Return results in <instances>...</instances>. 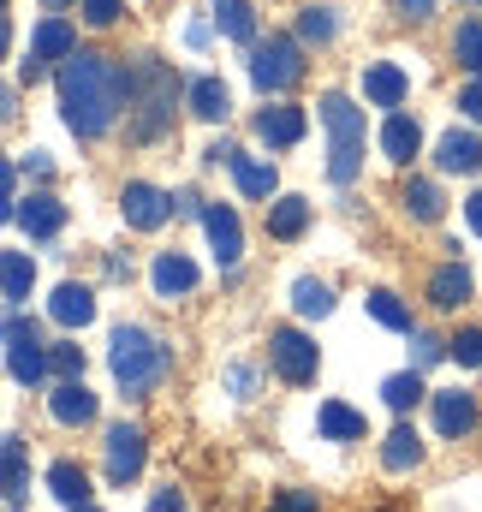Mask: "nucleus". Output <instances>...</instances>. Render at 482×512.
<instances>
[{
	"label": "nucleus",
	"mask_w": 482,
	"mask_h": 512,
	"mask_svg": "<svg viewBox=\"0 0 482 512\" xmlns=\"http://www.w3.org/2000/svg\"><path fill=\"white\" fill-rule=\"evenodd\" d=\"M125 102H131V66L125 60L72 54L60 66V108H66V126L78 131V137H102L120 120Z\"/></svg>",
	"instance_id": "nucleus-1"
},
{
	"label": "nucleus",
	"mask_w": 482,
	"mask_h": 512,
	"mask_svg": "<svg viewBox=\"0 0 482 512\" xmlns=\"http://www.w3.org/2000/svg\"><path fill=\"white\" fill-rule=\"evenodd\" d=\"M179 72L167 66V60H155V54H137L131 60V143H155L161 131L173 126V102H179Z\"/></svg>",
	"instance_id": "nucleus-2"
},
{
	"label": "nucleus",
	"mask_w": 482,
	"mask_h": 512,
	"mask_svg": "<svg viewBox=\"0 0 482 512\" xmlns=\"http://www.w3.org/2000/svg\"><path fill=\"white\" fill-rule=\"evenodd\" d=\"M108 364H114V382H120L125 393H149V387L167 382L173 352H167L149 328H114V352H108Z\"/></svg>",
	"instance_id": "nucleus-3"
},
{
	"label": "nucleus",
	"mask_w": 482,
	"mask_h": 512,
	"mask_svg": "<svg viewBox=\"0 0 482 512\" xmlns=\"http://www.w3.org/2000/svg\"><path fill=\"white\" fill-rule=\"evenodd\" d=\"M322 126H328V179L352 185L363 167V108L352 96H322Z\"/></svg>",
	"instance_id": "nucleus-4"
},
{
	"label": "nucleus",
	"mask_w": 482,
	"mask_h": 512,
	"mask_svg": "<svg viewBox=\"0 0 482 512\" xmlns=\"http://www.w3.org/2000/svg\"><path fill=\"white\" fill-rule=\"evenodd\" d=\"M250 78H256V90H262V96H280V90H292V84L304 78L298 42H292V36H268V42L256 48V60H250Z\"/></svg>",
	"instance_id": "nucleus-5"
},
{
	"label": "nucleus",
	"mask_w": 482,
	"mask_h": 512,
	"mask_svg": "<svg viewBox=\"0 0 482 512\" xmlns=\"http://www.w3.org/2000/svg\"><path fill=\"white\" fill-rule=\"evenodd\" d=\"M268 358H274L280 382H292V387H310V382H316V364H322L316 340H304L298 328H274V340H268Z\"/></svg>",
	"instance_id": "nucleus-6"
},
{
	"label": "nucleus",
	"mask_w": 482,
	"mask_h": 512,
	"mask_svg": "<svg viewBox=\"0 0 482 512\" xmlns=\"http://www.w3.org/2000/svg\"><path fill=\"white\" fill-rule=\"evenodd\" d=\"M72 54H78V36H72V24H66V18H42V24H36V36H30L24 78L36 84V78L48 72V60H72Z\"/></svg>",
	"instance_id": "nucleus-7"
},
{
	"label": "nucleus",
	"mask_w": 482,
	"mask_h": 512,
	"mask_svg": "<svg viewBox=\"0 0 482 512\" xmlns=\"http://www.w3.org/2000/svg\"><path fill=\"white\" fill-rule=\"evenodd\" d=\"M179 203L167 197V191H155V185H143V179H131L120 191V215H125V227H137V233H155L167 215H173Z\"/></svg>",
	"instance_id": "nucleus-8"
},
{
	"label": "nucleus",
	"mask_w": 482,
	"mask_h": 512,
	"mask_svg": "<svg viewBox=\"0 0 482 512\" xmlns=\"http://www.w3.org/2000/svg\"><path fill=\"white\" fill-rule=\"evenodd\" d=\"M149 447H143V429L137 423H114L108 429V483H131L143 471Z\"/></svg>",
	"instance_id": "nucleus-9"
},
{
	"label": "nucleus",
	"mask_w": 482,
	"mask_h": 512,
	"mask_svg": "<svg viewBox=\"0 0 482 512\" xmlns=\"http://www.w3.org/2000/svg\"><path fill=\"white\" fill-rule=\"evenodd\" d=\"M18 227H24L30 239H54V233L66 227V203L48 197V191H30V197H18Z\"/></svg>",
	"instance_id": "nucleus-10"
},
{
	"label": "nucleus",
	"mask_w": 482,
	"mask_h": 512,
	"mask_svg": "<svg viewBox=\"0 0 482 512\" xmlns=\"http://www.w3.org/2000/svg\"><path fill=\"white\" fill-rule=\"evenodd\" d=\"M435 429L441 435H471L477 429V399L465 393V387H447V393H435Z\"/></svg>",
	"instance_id": "nucleus-11"
},
{
	"label": "nucleus",
	"mask_w": 482,
	"mask_h": 512,
	"mask_svg": "<svg viewBox=\"0 0 482 512\" xmlns=\"http://www.w3.org/2000/svg\"><path fill=\"white\" fill-rule=\"evenodd\" d=\"M203 227H209V245H215V262H221V268H233V262H239V256H244V233H239V215L215 203V209H203Z\"/></svg>",
	"instance_id": "nucleus-12"
},
{
	"label": "nucleus",
	"mask_w": 482,
	"mask_h": 512,
	"mask_svg": "<svg viewBox=\"0 0 482 512\" xmlns=\"http://www.w3.org/2000/svg\"><path fill=\"white\" fill-rule=\"evenodd\" d=\"M149 280H155L161 298H185V292L197 286V262H191L185 251H161L155 256V268H149Z\"/></svg>",
	"instance_id": "nucleus-13"
},
{
	"label": "nucleus",
	"mask_w": 482,
	"mask_h": 512,
	"mask_svg": "<svg viewBox=\"0 0 482 512\" xmlns=\"http://www.w3.org/2000/svg\"><path fill=\"white\" fill-rule=\"evenodd\" d=\"M256 137H262L268 149H292V143L304 137V108H286V102H280V108H262V114H256Z\"/></svg>",
	"instance_id": "nucleus-14"
},
{
	"label": "nucleus",
	"mask_w": 482,
	"mask_h": 512,
	"mask_svg": "<svg viewBox=\"0 0 482 512\" xmlns=\"http://www.w3.org/2000/svg\"><path fill=\"white\" fill-rule=\"evenodd\" d=\"M48 411H54V423H66V429H78V423H90L96 417V393L84 382H60L48 393Z\"/></svg>",
	"instance_id": "nucleus-15"
},
{
	"label": "nucleus",
	"mask_w": 482,
	"mask_h": 512,
	"mask_svg": "<svg viewBox=\"0 0 482 512\" xmlns=\"http://www.w3.org/2000/svg\"><path fill=\"white\" fill-rule=\"evenodd\" d=\"M405 90H411V78H405L393 60H375V66L363 72V96H369L375 108H399V102H405Z\"/></svg>",
	"instance_id": "nucleus-16"
},
{
	"label": "nucleus",
	"mask_w": 482,
	"mask_h": 512,
	"mask_svg": "<svg viewBox=\"0 0 482 512\" xmlns=\"http://www.w3.org/2000/svg\"><path fill=\"white\" fill-rule=\"evenodd\" d=\"M471 298V268L465 262H441L435 274H429V304L435 310H459Z\"/></svg>",
	"instance_id": "nucleus-17"
},
{
	"label": "nucleus",
	"mask_w": 482,
	"mask_h": 512,
	"mask_svg": "<svg viewBox=\"0 0 482 512\" xmlns=\"http://www.w3.org/2000/svg\"><path fill=\"white\" fill-rule=\"evenodd\" d=\"M48 310H54V322H60V328H90V322H96V292H90V286H78V280H66V286L54 292V304H48Z\"/></svg>",
	"instance_id": "nucleus-18"
},
{
	"label": "nucleus",
	"mask_w": 482,
	"mask_h": 512,
	"mask_svg": "<svg viewBox=\"0 0 482 512\" xmlns=\"http://www.w3.org/2000/svg\"><path fill=\"white\" fill-rule=\"evenodd\" d=\"M435 161H441L447 173H477L482 167V137L477 131H447V137L435 143Z\"/></svg>",
	"instance_id": "nucleus-19"
},
{
	"label": "nucleus",
	"mask_w": 482,
	"mask_h": 512,
	"mask_svg": "<svg viewBox=\"0 0 482 512\" xmlns=\"http://www.w3.org/2000/svg\"><path fill=\"white\" fill-rule=\"evenodd\" d=\"M381 465H387V471H417V465H423V441H417L411 423L387 429V441H381Z\"/></svg>",
	"instance_id": "nucleus-20"
},
{
	"label": "nucleus",
	"mask_w": 482,
	"mask_h": 512,
	"mask_svg": "<svg viewBox=\"0 0 482 512\" xmlns=\"http://www.w3.org/2000/svg\"><path fill=\"white\" fill-rule=\"evenodd\" d=\"M48 495L66 501V507H84V501H90V477H84V465L54 459V465H48Z\"/></svg>",
	"instance_id": "nucleus-21"
},
{
	"label": "nucleus",
	"mask_w": 482,
	"mask_h": 512,
	"mask_svg": "<svg viewBox=\"0 0 482 512\" xmlns=\"http://www.w3.org/2000/svg\"><path fill=\"white\" fill-rule=\"evenodd\" d=\"M185 96H191V114H197V120H227V114H233V96H227L221 78H191Z\"/></svg>",
	"instance_id": "nucleus-22"
},
{
	"label": "nucleus",
	"mask_w": 482,
	"mask_h": 512,
	"mask_svg": "<svg viewBox=\"0 0 482 512\" xmlns=\"http://www.w3.org/2000/svg\"><path fill=\"white\" fill-rule=\"evenodd\" d=\"M316 423H322V435H328V441H363V435H369L363 411H352V405H340V399H328Z\"/></svg>",
	"instance_id": "nucleus-23"
},
{
	"label": "nucleus",
	"mask_w": 482,
	"mask_h": 512,
	"mask_svg": "<svg viewBox=\"0 0 482 512\" xmlns=\"http://www.w3.org/2000/svg\"><path fill=\"white\" fill-rule=\"evenodd\" d=\"M310 227V203L304 197H280V203H268V233L274 239H298Z\"/></svg>",
	"instance_id": "nucleus-24"
},
{
	"label": "nucleus",
	"mask_w": 482,
	"mask_h": 512,
	"mask_svg": "<svg viewBox=\"0 0 482 512\" xmlns=\"http://www.w3.org/2000/svg\"><path fill=\"white\" fill-rule=\"evenodd\" d=\"M30 280H36V268H30V256H24V251L0 256V286H6V304H12V310L30 298Z\"/></svg>",
	"instance_id": "nucleus-25"
},
{
	"label": "nucleus",
	"mask_w": 482,
	"mask_h": 512,
	"mask_svg": "<svg viewBox=\"0 0 482 512\" xmlns=\"http://www.w3.org/2000/svg\"><path fill=\"white\" fill-rule=\"evenodd\" d=\"M399 203H405V215H417V221H441V191H435V179H405V191H399Z\"/></svg>",
	"instance_id": "nucleus-26"
},
{
	"label": "nucleus",
	"mask_w": 482,
	"mask_h": 512,
	"mask_svg": "<svg viewBox=\"0 0 482 512\" xmlns=\"http://www.w3.org/2000/svg\"><path fill=\"white\" fill-rule=\"evenodd\" d=\"M417 143H423V131H417V120H405V114H393V120L381 126V149H387V161H411Z\"/></svg>",
	"instance_id": "nucleus-27"
},
{
	"label": "nucleus",
	"mask_w": 482,
	"mask_h": 512,
	"mask_svg": "<svg viewBox=\"0 0 482 512\" xmlns=\"http://www.w3.org/2000/svg\"><path fill=\"white\" fill-rule=\"evenodd\" d=\"M227 167H233V179H239V191H244V197H256V203H262V197H274V167H268V161L233 155Z\"/></svg>",
	"instance_id": "nucleus-28"
},
{
	"label": "nucleus",
	"mask_w": 482,
	"mask_h": 512,
	"mask_svg": "<svg viewBox=\"0 0 482 512\" xmlns=\"http://www.w3.org/2000/svg\"><path fill=\"white\" fill-rule=\"evenodd\" d=\"M0 465H6V501H24V489H30V465H24V441H18V435L0 441Z\"/></svg>",
	"instance_id": "nucleus-29"
},
{
	"label": "nucleus",
	"mask_w": 482,
	"mask_h": 512,
	"mask_svg": "<svg viewBox=\"0 0 482 512\" xmlns=\"http://www.w3.org/2000/svg\"><path fill=\"white\" fill-rule=\"evenodd\" d=\"M6 364H12V382L36 387L42 376H48V352H42V340L36 346H6Z\"/></svg>",
	"instance_id": "nucleus-30"
},
{
	"label": "nucleus",
	"mask_w": 482,
	"mask_h": 512,
	"mask_svg": "<svg viewBox=\"0 0 482 512\" xmlns=\"http://www.w3.org/2000/svg\"><path fill=\"white\" fill-rule=\"evenodd\" d=\"M363 304H369V316H375L381 328H399V334H417V328H411V310L399 304V292H369Z\"/></svg>",
	"instance_id": "nucleus-31"
},
{
	"label": "nucleus",
	"mask_w": 482,
	"mask_h": 512,
	"mask_svg": "<svg viewBox=\"0 0 482 512\" xmlns=\"http://www.w3.org/2000/svg\"><path fill=\"white\" fill-rule=\"evenodd\" d=\"M215 24H221V36H233V42H250V36H256L250 0H221V6H215Z\"/></svg>",
	"instance_id": "nucleus-32"
},
{
	"label": "nucleus",
	"mask_w": 482,
	"mask_h": 512,
	"mask_svg": "<svg viewBox=\"0 0 482 512\" xmlns=\"http://www.w3.org/2000/svg\"><path fill=\"white\" fill-rule=\"evenodd\" d=\"M292 310H298V316H328V310H334V292H328L322 280L304 274V280L292 286Z\"/></svg>",
	"instance_id": "nucleus-33"
},
{
	"label": "nucleus",
	"mask_w": 482,
	"mask_h": 512,
	"mask_svg": "<svg viewBox=\"0 0 482 512\" xmlns=\"http://www.w3.org/2000/svg\"><path fill=\"white\" fill-rule=\"evenodd\" d=\"M381 399H387L393 411H411V405L423 399V376H417V370H399V376H387V382H381Z\"/></svg>",
	"instance_id": "nucleus-34"
},
{
	"label": "nucleus",
	"mask_w": 482,
	"mask_h": 512,
	"mask_svg": "<svg viewBox=\"0 0 482 512\" xmlns=\"http://www.w3.org/2000/svg\"><path fill=\"white\" fill-rule=\"evenodd\" d=\"M453 54H459V66H465L471 78H482V24H477V18H471V24H459Z\"/></svg>",
	"instance_id": "nucleus-35"
},
{
	"label": "nucleus",
	"mask_w": 482,
	"mask_h": 512,
	"mask_svg": "<svg viewBox=\"0 0 482 512\" xmlns=\"http://www.w3.org/2000/svg\"><path fill=\"white\" fill-rule=\"evenodd\" d=\"M48 370L60 376V382H84V346H48Z\"/></svg>",
	"instance_id": "nucleus-36"
},
{
	"label": "nucleus",
	"mask_w": 482,
	"mask_h": 512,
	"mask_svg": "<svg viewBox=\"0 0 482 512\" xmlns=\"http://www.w3.org/2000/svg\"><path fill=\"white\" fill-rule=\"evenodd\" d=\"M334 30H340V24H334V6H310V12L298 18V36H304V42H334Z\"/></svg>",
	"instance_id": "nucleus-37"
},
{
	"label": "nucleus",
	"mask_w": 482,
	"mask_h": 512,
	"mask_svg": "<svg viewBox=\"0 0 482 512\" xmlns=\"http://www.w3.org/2000/svg\"><path fill=\"white\" fill-rule=\"evenodd\" d=\"M453 358H459V364H471V370H482V328L453 334Z\"/></svg>",
	"instance_id": "nucleus-38"
},
{
	"label": "nucleus",
	"mask_w": 482,
	"mask_h": 512,
	"mask_svg": "<svg viewBox=\"0 0 482 512\" xmlns=\"http://www.w3.org/2000/svg\"><path fill=\"white\" fill-rule=\"evenodd\" d=\"M268 512H322V501H316L310 489H280V495H274V507H268Z\"/></svg>",
	"instance_id": "nucleus-39"
},
{
	"label": "nucleus",
	"mask_w": 482,
	"mask_h": 512,
	"mask_svg": "<svg viewBox=\"0 0 482 512\" xmlns=\"http://www.w3.org/2000/svg\"><path fill=\"white\" fill-rule=\"evenodd\" d=\"M411 346H417V370H429L441 352H453V340H435V334H411Z\"/></svg>",
	"instance_id": "nucleus-40"
},
{
	"label": "nucleus",
	"mask_w": 482,
	"mask_h": 512,
	"mask_svg": "<svg viewBox=\"0 0 482 512\" xmlns=\"http://www.w3.org/2000/svg\"><path fill=\"white\" fill-rule=\"evenodd\" d=\"M120 6H125V0H84V18H90V24H114V18H120Z\"/></svg>",
	"instance_id": "nucleus-41"
},
{
	"label": "nucleus",
	"mask_w": 482,
	"mask_h": 512,
	"mask_svg": "<svg viewBox=\"0 0 482 512\" xmlns=\"http://www.w3.org/2000/svg\"><path fill=\"white\" fill-rule=\"evenodd\" d=\"M459 108H465V114H471V120L482 126V78H471V84H465V96H459Z\"/></svg>",
	"instance_id": "nucleus-42"
},
{
	"label": "nucleus",
	"mask_w": 482,
	"mask_h": 512,
	"mask_svg": "<svg viewBox=\"0 0 482 512\" xmlns=\"http://www.w3.org/2000/svg\"><path fill=\"white\" fill-rule=\"evenodd\" d=\"M149 512H185V501H179V489H161V495L149 501Z\"/></svg>",
	"instance_id": "nucleus-43"
},
{
	"label": "nucleus",
	"mask_w": 482,
	"mask_h": 512,
	"mask_svg": "<svg viewBox=\"0 0 482 512\" xmlns=\"http://www.w3.org/2000/svg\"><path fill=\"white\" fill-rule=\"evenodd\" d=\"M465 221H471V233H482V191L465 197Z\"/></svg>",
	"instance_id": "nucleus-44"
},
{
	"label": "nucleus",
	"mask_w": 482,
	"mask_h": 512,
	"mask_svg": "<svg viewBox=\"0 0 482 512\" xmlns=\"http://www.w3.org/2000/svg\"><path fill=\"white\" fill-rule=\"evenodd\" d=\"M399 6H405V18H429L435 12V0H399Z\"/></svg>",
	"instance_id": "nucleus-45"
},
{
	"label": "nucleus",
	"mask_w": 482,
	"mask_h": 512,
	"mask_svg": "<svg viewBox=\"0 0 482 512\" xmlns=\"http://www.w3.org/2000/svg\"><path fill=\"white\" fill-rule=\"evenodd\" d=\"M42 6H48V12H60V6H72V0H42Z\"/></svg>",
	"instance_id": "nucleus-46"
},
{
	"label": "nucleus",
	"mask_w": 482,
	"mask_h": 512,
	"mask_svg": "<svg viewBox=\"0 0 482 512\" xmlns=\"http://www.w3.org/2000/svg\"><path fill=\"white\" fill-rule=\"evenodd\" d=\"M72 512H96V507H72Z\"/></svg>",
	"instance_id": "nucleus-47"
},
{
	"label": "nucleus",
	"mask_w": 482,
	"mask_h": 512,
	"mask_svg": "<svg viewBox=\"0 0 482 512\" xmlns=\"http://www.w3.org/2000/svg\"><path fill=\"white\" fill-rule=\"evenodd\" d=\"M12 512H18V507H12Z\"/></svg>",
	"instance_id": "nucleus-48"
}]
</instances>
